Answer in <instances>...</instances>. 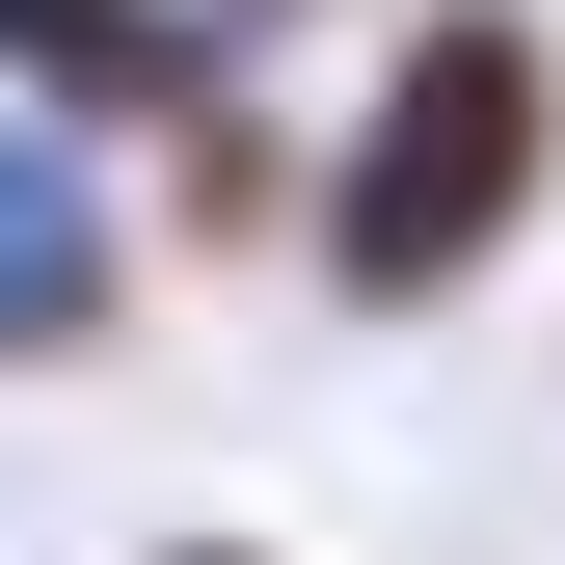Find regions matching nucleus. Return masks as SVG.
Listing matches in <instances>:
<instances>
[{
	"label": "nucleus",
	"mask_w": 565,
	"mask_h": 565,
	"mask_svg": "<svg viewBox=\"0 0 565 565\" xmlns=\"http://www.w3.org/2000/svg\"><path fill=\"white\" fill-rule=\"evenodd\" d=\"M539 216H565V28L539 0H404L350 54V135H323V297L458 323L484 269H539Z\"/></svg>",
	"instance_id": "f257e3e1"
},
{
	"label": "nucleus",
	"mask_w": 565,
	"mask_h": 565,
	"mask_svg": "<svg viewBox=\"0 0 565 565\" xmlns=\"http://www.w3.org/2000/svg\"><path fill=\"white\" fill-rule=\"evenodd\" d=\"M162 565H269V539H162Z\"/></svg>",
	"instance_id": "20e7f679"
},
{
	"label": "nucleus",
	"mask_w": 565,
	"mask_h": 565,
	"mask_svg": "<svg viewBox=\"0 0 565 565\" xmlns=\"http://www.w3.org/2000/svg\"><path fill=\"white\" fill-rule=\"evenodd\" d=\"M0 108L108 135V162H135V135L189 162V135L243 108V28H216V0H0Z\"/></svg>",
	"instance_id": "7ed1b4c3"
},
{
	"label": "nucleus",
	"mask_w": 565,
	"mask_h": 565,
	"mask_svg": "<svg viewBox=\"0 0 565 565\" xmlns=\"http://www.w3.org/2000/svg\"><path fill=\"white\" fill-rule=\"evenodd\" d=\"M135 189H108V135H54V108H0V377H82V350H135Z\"/></svg>",
	"instance_id": "f03ea898"
}]
</instances>
